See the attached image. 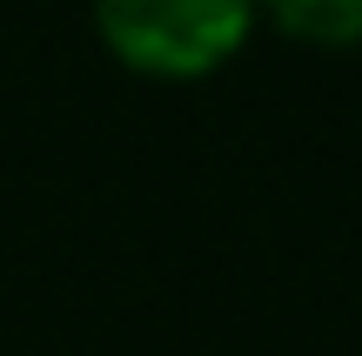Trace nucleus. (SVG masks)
<instances>
[{"instance_id": "obj_2", "label": "nucleus", "mask_w": 362, "mask_h": 356, "mask_svg": "<svg viewBox=\"0 0 362 356\" xmlns=\"http://www.w3.org/2000/svg\"><path fill=\"white\" fill-rule=\"evenodd\" d=\"M288 40L302 47H356L362 40V0H255Z\"/></svg>"}, {"instance_id": "obj_1", "label": "nucleus", "mask_w": 362, "mask_h": 356, "mask_svg": "<svg viewBox=\"0 0 362 356\" xmlns=\"http://www.w3.org/2000/svg\"><path fill=\"white\" fill-rule=\"evenodd\" d=\"M107 54L148 81H202L242 54L255 0H94Z\"/></svg>"}]
</instances>
